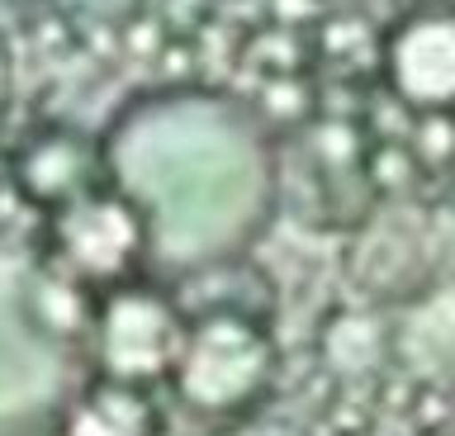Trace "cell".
Here are the masks:
<instances>
[{
	"label": "cell",
	"instance_id": "obj_1",
	"mask_svg": "<svg viewBox=\"0 0 455 436\" xmlns=\"http://www.w3.org/2000/svg\"><path fill=\"white\" fill-rule=\"evenodd\" d=\"M275 342L247 308H209L190 318L171 379L199 413H242L270 389Z\"/></svg>",
	"mask_w": 455,
	"mask_h": 436
},
{
	"label": "cell",
	"instance_id": "obj_2",
	"mask_svg": "<svg viewBox=\"0 0 455 436\" xmlns=\"http://www.w3.org/2000/svg\"><path fill=\"white\" fill-rule=\"evenodd\" d=\"M152 237L148 214L114 190H85L52 209V257L62 280L76 285H119Z\"/></svg>",
	"mask_w": 455,
	"mask_h": 436
},
{
	"label": "cell",
	"instance_id": "obj_3",
	"mask_svg": "<svg viewBox=\"0 0 455 436\" xmlns=\"http://www.w3.org/2000/svg\"><path fill=\"white\" fill-rule=\"evenodd\" d=\"M185 328H190V318L162 289L119 280L105 289V304L95 318L100 365H105V375L128 379V384H152V379L176 370Z\"/></svg>",
	"mask_w": 455,
	"mask_h": 436
},
{
	"label": "cell",
	"instance_id": "obj_4",
	"mask_svg": "<svg viewBox=\"0 0 455 436\" xmlns=\"http://www.w3.org/2000/svg\"><path fill=\"white\" fill-rule=\"evenodd\" d=\"M384 91L398 95L403 109H455V10L422 5L408 10L379 38Z\"/></svg>",
	"mask_w": 455,
	"mask_h": 436
},
{
	"label": "cell",
	"instance_id": "obj_5",
	"mask_svg": "<svg viewBox=\"0 0 455 436\" xmlns=\"http://www.w3.org/2000/svg\"><path fill=\"white\" fill-rule=\"evenodd\" d=\"M152 427L156 408L148 399V384L105 375L76 393V403L67 408L62 436H152Z\"/></svg>",
	"mask_w": 455,
	"mask_h": 436
},
{
	"label": "cell",
	"instance_id": "obj_6",
	"mask_svg": "<svg viewBox=\"0 0 455 436\" xmlns=\"http://www.w3.org/2000/svg\"><path fill=\"white\" fill-rule=\"evenodd\" d=\"M85 166H95V152L81 143V138L71 133H48L43 143H28V152L20 157L14 166V176H20V186L28 200H43L48 209L76 200V194L95 190L91 180H85Z\"/></svg>",
	"mask_w": 455,
	"mask_h": 436
},
{
	"label": "cell",
	"instance_id": "obj_7",
	"mask_svg": "<svg viewBox=\"0 0 455 436\" xmlns=\"http://www.w3.org/2000/svg\"><path fill=\"white\" fill-rule=\"evenodd\" d=\"M5 86H10V62H5V48H0V105H5Z\"/></svg>",
	"mask_w": 455,
	"mask_h": 436
}]
</instances>
